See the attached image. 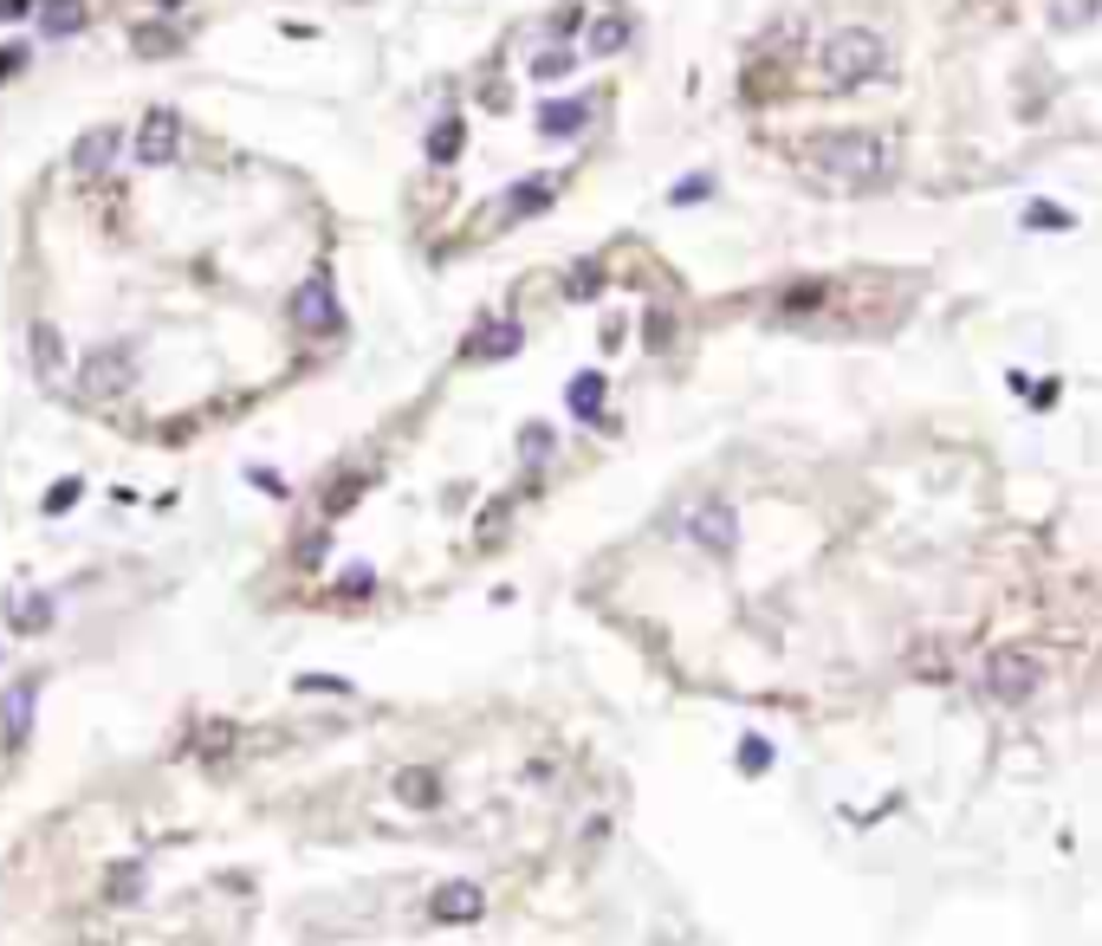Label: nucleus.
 Here are the masks:
<instances>
[{"label":"nucleus","mask_w":1102,"mask_h":946,"mask_svg":"<svg viewBox=\"0 0 1102 946\" xmlns=\"http://www.w3.org/2000/svg\"><path fill=\"white\" fill-rule=\"evenodd\" d=\"M811 162H817V176H831L843 189H875V182L895 176V150H888L882 137H870V130L817 137V143H811Z\"/></svg>","instance_id":"f257e3e1"},{"label":"nucleus","mask_w":1102,"mask_h":946,"mask_svg":"<svg viewBox=\"0 0 1102 946\" xmlns=\"http://www.w3.org/2000/svg\"><path fill=\"white\" fill-rule=\"evenodd\" d=\"M882 66H888V46H882L870 27H843V33H831V46H824V78H831L836 91L882 78Z\"/></svg>","instance_id":"f03ea898"},{"label":"nucleus","mask_w":1102,"mask_h":946,"mask_svg":"<svg viewBox=\"0 0 1102 946\" xmlns=\"http://www.w3.org/2000/svg\"><path fill=\"white\" fill-rule=\"evenodd\" d=\"M1038 687H1044V661H1038L1025 643H999L986 655V700H999V707H1025Z\"/></svg>","instance_id":"7ed1b4c3"},{"label":"nucleus","mask_w":1102,"mask_h":946,"mask_svg":"<svg viewBox=\"0 0 1102 946\" xmlns=\"http://www.w3.org/2000/svg\"><path fill=\"white\" fill-rule=\"evenodd\" d=\"M682 531L701 545V551H714V558H733V545H739V512L726 506V499H701L694 512L682 519Z\"/></svg>","instance_id":"20e7f679"},{"label":"nucleus","mask_w":1102,"mask_h":946,"mask_svg":"<svg viewBox=\"0 0 1102 946\" xmlns=\"http://www.w3.org/2000/svg\"><path fill=\"white\" fill-rule=\"evenodd\" d=\"M137 162L143 169H162V162H176V150H182V117L176 111H150L143 123H137Z\"/></svg>","instance_id":"39448f33"},{"label":"nucleus","mask_w":1102,"mask_h":946,"mask_svg":"<svg viewBox=\"0 0 1102 946\" xmlns=\"http://www.w3.org/2000/svg\"><path fill=\"white\" fill-rule=\"evenodd\" d=\"M292 325L299 331H338L344 311H338V292H331V279L318 272V279H305L299 292H292Z\"/></svg>","instance_id":"423d86ee"},{"label":"nucleus","mask_w":1102,"mask_h":946,"mask_svg":"<svg viewBox=\"0 0 1102 946\" xmlns=\"http://www.w3.org/2000/svg\"><path fill=\"white\" fill-rule=\"evenodd\" d=\"M130 377H137V364H130V350H123V343H111V350H91V357L78 364V389H85V396H117Z\"/></svg>","instance_id":"0eeeda50"},{"label":"nucleus","mask_w":1102,"mask_h":946,"mask_svg":"<svg viewBox=\"0 0 1102 946\" xmlns=\"http://www.w3.org/2000/svg\"><path fill=\"white\" fill-rule=\"evenodd\" d=\"M487 908V895H480V882H441L435 895H428V920H441V927H460V920H480Z\"/></svg>","instance_id":"6e6552de"},{"label":"nucleus","mask_w":1102,"mask_h":946,"mask_svg":"<svg viewBox=\"0 0 1102 946\" xmlns=\"http://www.w3.org/2000/svg\"><path fill=\"white\" fill-rule=\"evenodd\" d=\"M33 707H39V687L33 681H13V687H7V700H0V733H7V746H20V739L33 733Z\"/></svg>","instance_id":"1a4fd4ad"},{"label":"nucleus","mask_w":1102,"mask_h":946,"mask_svg":"<svg viewBox=\"0 0 1102 946\" xmlns=\"http://www.w3.org/2000/svg\"><path fill=\"white\" fill-rule=\"evenodd\" d=\"M111 156H117V130H111V123H98L91 137H78V143H72V169H78V176H105V169H111Z\"/></svg>","instance_id":"9d476101"},{"label":"nucleus","mask_w":1102,"mask_h":946,"mask_svg":"<svg viewBox=\"0 0 1102 946\" xmlns=\"http://www.w3.org/2000/svg\"><path fill=\"white\" fill-rule=\"evenodd\" d=\"M565 402H570L577 421H604V370H577L570 389H565Z\"/></svg>","instance_id":"9b49d317"},{"label":"nucleus","mask_w":1102,"mask_h":946,"mask_svg":"<svg viewBox=\"0 0 1102 946\" xmlns=\"http://www.w3.org/2000/svg\"><path fill=\"white\" fill-rule=\"evenodd\" d=\"M27 350H33V370H39V377H59V370H66V338H59V325H46V318H39L33 331H27Z\"/></svg>","instance_id":"f8f14e48"},{"label":"nucleus","mask_w":1102,"mask_h":946,"mask_svg":"<svg viewBox=\"0 0 1102 946\" xmlns=\"http://www.w3.org/2000/svg\"><path fill=\"white\" fill-rule=\"evenodd\" d=\"M519 343H526L519 325H487V338H467V357H474V364H499V357H513Z\"/></svg>","instance_id":"ddd939ff"},{"label":"nucleus","mask_w":1102,"mask_h":946,"mask_svg":"<svg viewBox=\"0 0 1102 946\" xmlns=\"http://www.w3.org/2000/svg\"><path fill=\"white\" fill-rule=\"evenodd\" d=\"M584 123H590V104H584V98H577V104H570V98H558V104H545V111H538V130H545V137H577Z\"/></svg>","instance_id":"4468645a"},{"label":"nucleus","mask_w":1102,"mask_h":946,"mask_svg":"<svg viewBox=\"0 0 1102 946\" xmlns=\"http://www.w3.org/2000/svg\"><path fill=\"white\" fill-rule=\"evenodd\" d=\"M396 797L416 804V810H428V804H441V778H435L428 765H409V771H396Z\"/></svg>","instance_id":"2eb2a0df"},{"label":"nucleus","mask_w":1102,"mask_h":946,"mask_svg":"<svg viewBox=\"0 0 1102 946\" xmlns=\"http://www.w3.org/2000/svg\"><path fill=\"white\" fill-rule=\"evenodd\" d=\"M584 46H590L597 59H609V52H623V46H629V13H604V20H597V27L584 33Z\"/></svg>","instance_id":"dca6fc26"},{"label":"nucleus","mask_w":1102,"mask_h":946,"mask_svg":"<svg viewBox=\"0 0 1102 946\" xmlns=\"http://www.w3.org/2000/svg\"><path fill=\"white\" fill-rule=\"evenodd\" d=\"M85 20V0H39V27L46 33H72Z\"/></svg>","instance_id":"f3484780"},{"label":"nucleus","mask_w":1102,"mask_h":946,"mask_svg":"<svg viewBox=\"0 0 1102 946\" xmlns=\"http://www.w3.org/2000/svg\"><path fill=\"white\" fill-rule=\"evenodd\" d=\"M1025 228L1064 233V228H1076V215H1070V208H1058V201H1031V208H1025Z\"/></svg>","instance_id":"a211bd4d"},{"label":"nucleus","mask_w":1102,"mask_h":946,"mask_svg":"<svg viewBox=\"0 0 1102 946\" xmlns=\"http://www.w3.org/2000/svg\"><path fill=\"white\" fill-rule=\"evenodd\" d=\"M455 150H460V117H441L435 137H428V162H455Z\"/></svg>","instance_id":"6ab92c4d"},{"label":"nucleus","mask_w":1102,"mask_h":946,"mask_svg":"<svg viewBox=\"0 0 1102 946\" xmlns=\"http://www.w3.org/2000/svg\"><path fill=\"white\" fill-rule=\"evenodd\" d=\"M565 292H570V299H597V292H604V266H597V260H584V266H570V279H565Z\"/></svg>","instance_id":"aec40b11"},{"label":"nucleus","mask_w":1102,"mask_h":946,"mask_svg":"<svg viewBox=\"0 0 1102 946\" xmlns=\"http://www.w3.org/2000/svg\"><path fill=\"white\" fill-rule=\"evenodd\" d=\"M13 629H52V597H20L13 604Z\"/></svg>","instance_id":"412c9836"},{"label":"nucleus","mask_w":1102,"mask_h":946,"mask_svg":"<svg viewBox=\"0 0 1102 946\" xmlns=\"http://www.w3.org/2000/svg\"><path fill=\"white\" fill-rule=\"evenodd\" d=\"M111 902H130V895H143V863H117L111 869V888H105Z\"/></svg>","instance_id":"4be33fe9"},{"label":"nucleus","mask_w":1102,"mask_h":946,"mask_svg":"<svg viewBox=\"0 0 1102 946\" xmlns=\"http://www.w3.org/2000/svg\"><path fill=\"white\" fill-rule=\"evenodd\" d=\"M545 201H552V189H545V182H526V189L506 195V208H513V215H538Z\"/></svg>","instance_id":"5701e85b"},{"label":"nucleus","mask_w":1102,"mask_h":946,"mask_svg":"<svg viewBox=\"0 0 1102 946\" xmlns=\"http://www.w3.org/2000/svg\"><path fill=\"white\" fill-rule=\"evenodd\" d=\"M914 668H921V681H947L953 661H947V648H941V655H934V648H914Z\"/></svg>","instance_id":"b1692460"},{"label":"nucleus","mask_w":1102,"mask_h":946,"mask_svg":"<svg viewBox=\"0 0 1102 946\" xmlns=\"http://www.w3.org/2000/svg\"><path fill=\"white\" fill-rule=\"evenodd\" d=\"M338 590H344V597H370V590H377V570H370V565H350V577H344Z\"/></svg>","instance_id":"393cba45"},{"label":"nucleus","mask_w":1102,"mask_h":946,"mask_svg":"<svg viewBox=\"0 0 1102 946\" xmlns=\"http://www.w3.org/2000/svg\"><path fill=\"white\" fill-rule=\"evenodd\" d=\"M565 72H570V52H545V59H533V78H545V84L565 78Z\"/></svg>","instance_id":"a878e982"},{"label":"nucleus","mask_w":1102,"mask_h":946,"mask_svg":"<svg viewBox=\"0 0 1102 946\" xmlns=\"http://www.w3.org/2000/svg\"><path fill=\"white\" fill-rule=\"evenodd\" d=\"M739 765H746V771H765V765H772V746H765V739H746V746H739Z\"/></svg>","instance_id":"bb28decb"},{"label":"nucleus","mask_w":1102,"mask_h":946,"mask_svg":"<svg viewBox=\"0 0 1102 946\" xmlns=\"http://www.w3.org/2000/svg\"><path fill=\"white\" fill-rule=\"evenodd\" d=\"M72 499H78V480H59V487L46 492V512H66Z\"/></svg>","instance_id":"cd10ccee"},{"label":"nucleus","mask_w":1102,"mask_h":946,"mask_svg":"<svg viewBox=\"0 0 1102 946\" xmlns=\"http://www.w3.org/2000/svg\"><path fill=\"white\" fill-rule=\"evenodd\" d=\"M519 448H526L533 460H545V448H552V428H526V441H519Z\"/></svg>","instance_id":"c85d7f7f"},{"label":"nucleus","mask_w":1102,"mask_h":946,"mask_svg":"<svg viewBox=\"0 0 1102 946\" xmlns=\"http://www.w3.org/2000/svg\"><path fill=\"white\" fill-rule=\"evenodd\" d=\"M707 189H714V182H707V176H694V182H675V208H682V201H701V195H707Z\"/></svg>","instance_id":"c756f323"},{"label":"nucleus","mask_w":1102,"mask_h":946,"mask_svg":"<svg viewBox=\"0 0 1102 946\" xmlns=\"http://www.w3.org/2000/svg\"><path fill=\"white\" fill-rule=\"evenodd\" d=\"M648 343H655V350L668 343V311H655V318H648Z\"/></svg>","instance_id":"7c9ffc66"},{"label":"nucleus","mask_w":1102,"mask_h":946,"mask_svg":"<svg viewBox=\"0 0 1102 946\" xmlns=\"http://www.w3.org/2000/svg\"><path fill=\"white\" fill-rule=\"evenodd\" d=\"M20 13H33V0H0V20H20Z\"/></svg>","instance_id":"2f4dec72"},{"label":"nucleus","mask_w":1102,"mask_h":946,"mask_svg":"<svg viewBox=\"0 0 1102 946\" xmlns=\"http://www.w3.org/2000/svg\"><path fill=\"white\" fill-rule=\"evenodd\" d=\"M13 66H20V52H13V46H7V52H0V78L13 72Z\"/></svg>","instance_id":"473e14b6"}]
</instances>
